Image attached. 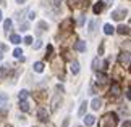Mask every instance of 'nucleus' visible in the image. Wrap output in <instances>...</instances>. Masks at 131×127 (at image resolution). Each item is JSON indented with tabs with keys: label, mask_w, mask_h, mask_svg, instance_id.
Here are the masks:
<instances>
[{
	"label": "nucleus",
	"mask_w": 131,
	"mask_h": 127,
	"mask_svg": "<svg viewBox=\"0 0 131 127\" xmlns=\"http://www.w3.org/2000/svg\"><path fill=\"white\" fill-rule=\"evenodd\" d=\"M73 48L76 50V52H86V42H83V40H78V42L73 45Z\"/></svg>",
	"instance_id": "nucleus-6"
},
{
	"label": "nucleus",
	"mask_w": 131,
	"mask_h": 127,
	"mask_svg": "<svg viewBox=\"0 0 131 127\" xmlns=\"http://www.w3.org/2000/svg\"><path fill=\"white\" fill-rule=\"evenodd\" d=\"M8 105V95L7 93H0V109H3Z\"/></svg>",
	"instance_id": "nucleus-9"
},
{
	"label": "nucleus",
	"mask_w": 131,
	"mask_h": 127,
	"mask_svg": "<svg viewBox=\"0 0 131 127\" xmlns=\"http://www.w3.org/2000/svg\"><path fill=\"white\" fill-rule=\"evenodd\" d=\"M117 124H118V116L115 113H107L100 119L99 127H117Z\"/></svg>",
	"instance_id": "nucleus-1"
},
{
	"label": "nucleus",
	"mask_w": 131,
	"mask_h": 127,
	"mask_svg": "<svg viewBox=\"0 0 131 127\" xmlns=\"http://www.w3.org/2000/svg\"><path fill=\"white\" fill-rule=\"evenodd\" d=\"M19 108L23 111H29V101L24 98V100H19Z\"/></svg>",
	"instance_id": "nucleus-13"
},
{
	"label": "nucleus",
	"mask_w": 131,
	"mask_h": 127,
	"mask_svg": "<svg viewBox=\"0 0 131 127\" xmlns=\"http://www.w3.org/2000/svg\"><path fill=\"white\" fill-rule=\"evenodd\" d=\"M86 108H88V103H86V101H83L81 106H79V111H78V114L81 116V118H83L84 114H86Z\"/></svg>",
	"instance_id": "nucleus-17"
},
{
	"label": "nucleus",
	"mask_w": 131,
	"mask_h": 127,
	"mask_svg": "<svg viewBox=\"0 0 131 127\" xmlns=\"http://www.w3.org/2000/svg\"><path fill=\"white\" fill-rule=\"evenodd\" d=\"M0 50H2V52H5V50H7V45H5V44H2V42H0Z\"/></svg>",
	"instance_id": "nucleus-33"
},
{
	"label": "nucleus",
	"mask_w": 131,
	"mask_h": 127,
	"mask_svg": "<svg viewBox=\"0 0 131 127\" xmlns=\"http://www.w3.org/2000/svg\"><path fill=\"white\" fill-rule=\"evenodd\" d=\"M83 118H84V124H86V125H92L95 122V118H94V116H91V114L83 116Z\"/></svg>",
	"instance_id": "nucleus-12"
},
{
	"label": "nucleus",
	"mask_w": 131,
	"mask_h": 127,
	"mask_svg": "<svg viewBox=\"0 0 131 127\" xmlns=\"http://www.w3.org/2000/svg\"><path fill=\"white\" fill-rule=\"evenodd\" d=\"M16 2H18V3H24V2H26V0H16Z\"/></svg>",
	"instance_id": "nucleus-38"
},
{
	"label": "nucleus",
	"mask_w": 131,
	"mask_h": 127,
	"mask_svg": "<svg viewBox=\"0 0 131 127\" xmlns=\"http://www.w3.org/2000/svg\"><path fill=\"white\" fill-rule=\"evenodd\" d=\"M7 76V68H0V79Z\"/></svg>",
	"instance_id": "nucleus-27"
},
{
	"label": "nucleus",
	"mask_w": 131,
	"mask_h": 127,
	"mask_svg": "<svg viewBox=\"0 0 131 127\" xmlns=\"http://www.w3.org/2000/svg\"><path fill=\"white\" fill-rule=\"evenodd\" d=\"M0 21H2V11H0Z\"/></svg>",
	"instance_id": "nucleus-39"
},
{
	"label": "nucleus",
	"mask_w": 131,
	"mask_h": 127,
	"mask_svg": "<svg viewBox=\"0 0 131 127\" xmlns=\"http://www.w3.org/2000/svg\"><path fill=\"white\" fill-rule=\"evenodd\" d=\"M73 24V19L71 18H68V19H65V21L62 23V26H60V29H62V31H67V29L70 27Z\"/></svg>",
	"instance_id": "nucleus-11"
},
{
	"label": "nucleus",
	"mask_w": 131,
	"mask_h": 127,
	"mask_svg": "<svg viewBox=\"0 0 131 127\" xmlns=\"http://www.w3.org/2000/svg\"><path fill=\"white\" fill-rule=\"evenodd\" d=\"M78 24H79V26H83V24H84V16H81V18H79V21H78Z\"/></svg>",
	"instance_id": "nucleus-34"
},
{
	"label": "nucleus",
	"mask_w": 131,
	"mask_h": 127,
	"mask_svg": "<svg viewBox=\"0 0 131 127\" xmlns=\"http://www.w3.org/2000/svg\"><path fill=\"white\" fill-rule=\"evenodd\" d=\"M37 26H39V31H45V29H47V23H45V21H39Z\"/></svg>",
	"instance_id": "nucleus-23"
},
{
	"label": "nucleus",
	"mask_w": 131,
	"mask_h": 127,
	"mask_svg": "<svg viewBox=\"0 0 131 127\" xmlns=\"http://www.w3.org/2000/svg\"><path fill=\"white\" fill-rule=\"evenodd\" d=\"M117 29H118V34H122V35L129 34V27H128V26H118Z\"/></svg>",
	"instance_id": "nucleus-20"
},
{
	"label": "nucleus",
	"mask_w": 131,
	"mask_h": 127,
	"mask_svg": "<svg viewBox=\"0 0 131 127\" xmlns=\"http://www.w3.org/2000/svg\"><path fill=\"white\" fill-rule=\"evenodd\" d=\"M13 55H15L16 58H23V57H21V55H23V52H21L19 48H15V50H13Z\"/></svg>",
	"instance_id": "nucleus-25"
},
{
	"label": "nucleus",
	"mask_w": 131,
	"mask_h": 127,
	"mask_svg": "<svg viewBox=\"0 0 131 127\" xmlns=\"http://www.w3.org/2000/svg\"><path fill=\"white\" fill-rule=\"evenodd\" d=\"M24 44H32V37H31V35H28V37H24Z\"/></svg>",
	"instance_id": "nucleus-29"
},
{
	"label": "nucleus",
	"mask_w": 131,
	"mask_h": 127,
	"mask_svg": "<svg viewBox=\"0 0 131 127\" xmlns=\"http://www.w3.org/2000/svg\"><path fill=\"white\" fill-rule=\"evenodd\" d=\"M34 16H36V13H34V11H29V19H34Z\"/></svg>",
	"instance_id": "nucleus-36"
},
{
	"label": "nucleus",
	"mask_w": 131,
	"mask_h": 127,
	"mask_svg": "<svg viewBox=\"0 0 131 127\" xmlns=\"http://www.w3.org/2000/svg\"><path fill=\"white\" fill-rule=\"evenodd\" d=\"M37 118H39V121H42V122H47V121H49V113H47V109H45V108H39Z\"/></svg>",
	"instance_id": "nucleus-4"
},
{
	"label": "nucleus",
	"mask_w": 131,
	"mask_h": 127,
	"mask_svg": "<svg viewBox=\"0 0 131 127\" xmlns=\"http://www.w3.org/2000/svg\"><path fill=\"white\" fill-rule=\"evenodd\" d=\"M60 2H62V0H53V3H55V5H58Z\"/></svg>",
	"instance_id": "nucleus-37"
},
{
	"label": "nucleus",
	"mask_w": 131,
	"mask_h": 127,
	"mask_svg": "<svg viewBox=\"0 0 131 127\" xmlns=\"http://www.w3.org/2000/svg\"><path fill=\"white\" fill-rule=\"evenodd\" d=\"M91 108L95 109V111H99L100 108H102V100H100V98H94L92 101H91Z\"/></svg>",
	"instance_id": "nucleus-7"
},
{
	"label": "nucleus",
	"mask_w": 131,
	"mask_h": 127,
	"mask_svg": "<svg viewBox=\"0 0 131 127\" xmlns=\"http://www.w3.org/2000/svg\"><path fill=\"white\" fill-rule=\"evenodd\" d=\"M10 42L16 45V44L21 42V37H19V35H16V34H12V35H10Z\"/></svg>",
	"instance_id": "nucleus-19"
},
{
	"label": "nucleus",
	"mask_w": 131,
	"mask_h": 127,
	"mask_svg": "<svg viewBox=\"0 0 131 127\" xmlns=\"http://www.w3.org/2000/svg\"><path fill=\"white\" fill-rule=\"evenodd\" d=\"M41 45H42V42H41V40H37V42H36V45H34V48H41Z\"/></svg>",
	"instance_id": "nucleus-32"
},
{
	"label": "nucleus",
	"mask_w": 131,
	"mask_h": 127,
	"mask_svg": "<svg viewBox=\"0 0 131 127\" xmlns=\"http://www.w3.org/2000/svg\"><path fill=\"white\" fill-rule=\"evenodd\" d=\"M110 2H112V0H110Z\"/></svg>",
	"instance_id": "nucleus-41"
},
{
	"label": "nucleus",
	"mask_w": 131,
	"mask_h": 127,
	"mask_svg": "<svg viewBox=\"0 0 131 127\" xmlns=\"http://www.w3.org/2000/svg\"><path fill=\"white\" fill-rule=\"evenodd\" d=\"M68 124H70V119L67 118V119L63 121V124H62V127H68Z\"/></svg>",
	"instance_id": "nucleus-31"
},
{
	"label": "nucleus",
	"mask_w": 131,
	"mask_h": 127,
	"mask_svg": "<svg viewBox=\"0 0 131 127\" xmlns=\"http://www.w3.org/2000/svg\"><path fill=\"white\" fill-rule=\"evenodd\" d=\"M70 71H71L73 74H78L79 73V63L78 61H71V64H70Z\"/></svg>",
	"instance_id": "nucleus-10"
},
{
	"label": "nucleus",
	"mask_w": 131,
	"mask_h": 127,
	"mask_svg": "<svg viewBox=\"0 0 131 127\" xmlns=\"http://www.w3.org/2000/svg\"><path fill=\"white\" fill-rule=\"evenodd\" d=\"M12 26H13V23H12V19H5V23H3V27H5V31H10L12 29Z\"/></svg>",
	"instance_id": "nucleus-21"
},
{
	"label": "nucleus",
	"mask_w": 131,
	"mask_h": 127,
	"mask_svg": "<svg viewBox=\"0 0 131 127\" xmlns=\"http://www.w3.org/2000/svg\"><path fill=\"white\" fill-rule=\"evenodd\" d=\"M118 61H120V64H122V66H128V64H129V52H123V53H120Z\"/></svg>",
	"instance_id": "nucleus-3"
},
{
	"label": "nucleus",
	"mask_w": 131,
	"mask_h": 127,
	"mask_svg": "<svg viewBox=\"0 0 131 127\" xmlns=\"http://www.w3.org/2000/svg\"><path fill=\"white\" fill-rule=\"evenodd\" d=\"M126 15H128V11H126V10H115V11L112 13V18L115 19V21H122V19L125 18V16H126Z\"/></svg>",
	"instance_id": "nucleus-2"
},
{
	"label": "nucleus",
	"mask_w": 131,
	"mask_h": 127,
	"mask_svg": "<svg viewBox=\"0 0 131 127\" xmlns=\"http://www.w3.org/2000/svg\"><path fill=\"white\" fill-rule=\"evenodd\" d=\"M97 80H100V84H105L108 80V76L104 73H97Z\"/></svg>",
	"instance_id": "nucleus-16"
},
{
	"label": "nucleus",
	"mask_w": 131,
	"mask_h": 127,
	"mask_svg": "<svg viewBox=\"0 0 131 127\" xmlns=\"http://www.w3.org/2000/svg\"><path fill=\"white\" fill-rule=\"evenodd\" d=\"M19 29H21V31H28V29H29V24L28 23H23L21 26H19Z\"/></svg>",
	"instance_id": "nucleus-28"
},
{
	"label": "nucleus",
	"mask_w": 131,
	"mask_h": 127,
	"mask_svg": "<svg viewBox=\"0 0 131 127\" xmlns=\"http://www.w3.org/2000/svg\"><path fill=\"white\" fill-rule=\"evenodd\" d=\"M95 24H97V21H91V23H89V32H94Z\"/></svg>",
	"instance_id": "nucleus-26"
},
{
	"label": "nucleus",
	"mask_w": 131,
	"mask_h": 127,
	"mask_svg": "<svg viewBox=\"0 0 131 127\" xmlns=\"http://www.w3.org/2000/svg\"><path fill=\"white\" fill-rule=\"evenodd\" d=\"M104 7H105V2H102V0H99V2L94 5L92 11H94L95 15H99V13H100V11H102V10H104Z\"/></svg>",
	"instance_id": "nucleus-8"
},
{
	"label": "nucleus",
	"mask_w": 131,
	"mask_h": 127,
	"mask_svg": "<svg viewBox=\"0 0 131 127\" xmlns=\"http://www.w3.org/2000/svg\"><path fill=\"white\" fill-rule=\"evenodd\" d=\"M34 71H36V73H42L44 71V63H41V61H37V63H34Z\"/></svg>",
	"instance_id": "nucleus-18"
},
{
	"label": "nucleus",
	"mask_w": 131,
	"mask_h": 127,
	"mask_svg": "<svg viewBox=\"0 0 131 127\" xmlns=\"http://www.w3.org/2000/svg\"><path fill=\"white\" fill-rule=\"evenodd\" d=\"M99 66H100V60H99V58H94V61H92V68H94V69H99Z\"/></svg>",
	"instance_id": "nucleus-24"
},
{
	"label": "nucleus",
	"mask_w": 131,
	"mask_h": 127,
	"mask_svg": "<svg viewBox=\"0 0 131 127\" xmlns=\"http://www.w3.org/2000/svg\"><path fill=\"white\" fill-rule=\"evenodd\" d=\"M28 95H29V92H28V90H21V92L18 93L19 100H24V98H28Z\"/></svg>",
	"instance_id": "nucleus-22"
},
{
	"label": "nucleus",
	"mask_w": 131,
	"mask_h": 127,
	"mask_svg": "<svg viewBox=\"0 0 131 127\" xmlns=\"http://www.w3.org/2000/svg\"><path fill=\"white\" fill-rule=\"evenodd\" d=\"M58 103H62V98H60V96H55L53 101H52V111L58 109Z\"/></svg>",
	"instance_id": "nucleus-14"
},
{
	"label": "nucleus",
	"mask_w": 131,
	"mask_h": 127,
	"mask_svg": "<svg viewBox=\"0 0 131 127\" xmlns=\"http://www.w3.org/2000/svg\"><path fill=\"white\" fill-rule=\"evenodd\" d=\"M0 60H2V55H0Z\"/></svg>",
	"instance_id": "nucleus-40"
},
{
	"label": "nucleus",
	"mask_w": 131,
	"mask_h": 127,
	"mask_svg": "<svg viewBox=\"0 0 131 127\" xmlns=\"http://www.w3.org/2000/svg\"><path fill=\"white\" fill-rule=\"evenodd\" d=\"M55 90H57V92H63V87H62V85H57Z\"/></svg>",
	"instance_id": "nucleus-35"
},
{
	"label": "nucleus",
	"mask_w": 131,
	"mask_h": 127,
	"mask_svg": "<svg viewBox=\"0 0 131 127\" xmlns=\"http://www.w3.org/2000/svg\"><path fill=\"white\" fill-rule=\"evenodd\" d=\"M120 92H122V87H120V84L113 82V84H112V87H110V93H112L113 96H118Z\"/></svg>",
	"instance_id": "nucleus-5"
},
{
	"label": "nucleus",
	"mask_w": 131,
	"mask_h": 127,
	"mask_svg": "<svg viewBox=\"0 0 131 127\" xmlns=\"http://www.w3.org/2000/svg\"><path fill=\"white\" fill-rule=\"evenodd\" d=\"M122 127H131V121H129V119H126V121L123 122V125H122Z\"/></svg>",
	"instance_id": "nucleus-30"
},
{
	"label": "nucleus",
	"mask_w": 131,
	"mask_h": 127,
	"mask_svg": "<svg viewBox=\"0 0 131 127\" xmlns=\"http://www.w3.org/2000/svg\"><path fill=\"white\" fill-rule=\"evenodd\" d=\"M104 32L107 34V35H110V34L115 32V27L112 26V24H105V26H104Z\"/></svg>",
	"instance_id": "nucleus-15"
}]
</instances>
